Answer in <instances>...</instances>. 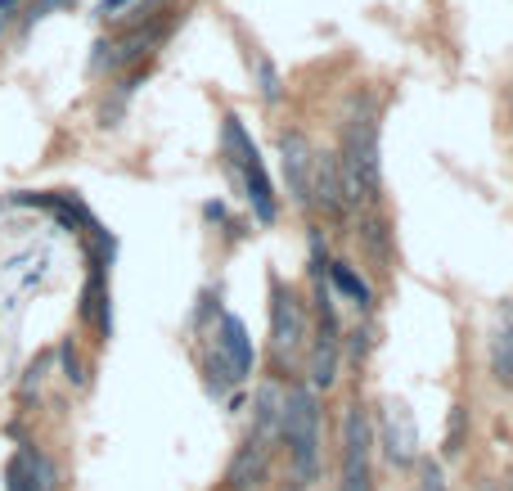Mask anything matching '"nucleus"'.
Instances as JSON below:
<instances>
[{
	"label": "nucleus",
	"mask_w": 513,
	"mask_h": 491,
	"mask_svg": "<svg viewBox=\"0 0 513 491\" xmlns=\"http://www.w3.org/2000/svg\"><path fill=\"white\" fill-rule=\"evenodd\" d=\"M333 158H338L342 208H356V203H365V199H378V185H383V176H378V118L365 109V104L351 109L347 127H342V149Z\"/></svg>",
	"instance_id": "1"
},
{
	"label": "nucleus",
	"mask_w": 513,
	"mask_h": 491,
	"mask_svg": "<svg viewBox=\"0 0 513 491\" xmlns=\"http://www.w3.org/2000/svg\"><path fill=\"white\" fill-rule=\"evenodd\" d=\"M279 442L288 446L297 482H315L320 478V388L293 383L288 388V406H284V433Z\"/></svg>",
	"instance_id": "2"
},
{
	"label": "nucleus",
	"mask_w": 513,
	"mask_h": 491,
	"mask_svg": "<svg viewBox=\"0 0 513 491\" xmlns=\"http://www.w3.org/2000/svg\"><path fill=\"white\" fill-rule=\"evenodd\" d=\"M221 140H225V163H230V176L243 185V199L252 203V217H257L261 226H270L275 212H279L275 190H270V172H266V163H261L257 145H252L248 127H243L234 113H225Z\"/></svg>",
	"instance_id": "3"
},
{
	"label": "nucleus",
	"mask_w": 513,
	"mask_h": 491,
	"mask_svg": "<svg viewBox=\"0 0 513 491\" xmlns=\"http://www.w3.org/2000/svg\"><path fill=\"white\" fill-rule=\"evenodd\" d=\"M248 374H252L248 329H243V320L234 311H221L212 338H207V379H212V388H234Z\"/></svg>",
	"instance_id": "4"
},
{
	"label": "nucleus",
	"mask_w": 513,
	"mask_h": 491,
	"mask_svg": "<svg viewBox=\"0 0 513 491\" xmlns=\"http://www.w3.org/2000/svg\"><path fill=\"white\" fill-rule=\"evenodd\" d=\"M306 302L297 298L293 284L275 280L270 284V356L279 361V370H293L297 356L306 352Z\"/></svg>",
	"instance_id": "5"
},
{
	"label": "nucleus",
	"mask_w": 513,
	"mask_h": 491,
	"mask_svg": "<svg viewBox=\"0 0 513 491\" xmlns=\"http://www.w3.org/2000/svg\"><path fill=\"white\" fill-rule=\"evenodd\" d=\"M369 415L365 406L347 410L342 424V460H338V491H374V469H369Z\"/></svg>",
	"instance_id": "6"
},
{
	"label": "nucleus",
	"mask_w": 513,
	"mask_h": 491,
	"mask_svg": "<svg viewBox=\"0 0 513 491\" xmlns=\"http://www.w3.org/2000/svg\"><path fill=\"white\" fill-rule=\"evenodd\" d=\"M279 167H284V181L293 203L311 208V172H315V149L302 131H284L279 136Z\"/></svg>",
	"instance_id": "7"
},
{
	"label": "nucleus",
	"mask_w": 513,
	"mask_h": 491,
	"mask_svg": "<svg viewBox=\"0 0 513 491\" xmlns=\"http://www.w3.org/2000/svg\"><path fill=\"white\" fill-rule=\"evenodd\" d=\"M378 424H383L387 460H392V464H410L414 460V446H419V433H414V415L405 410V401H383Z\"/></svg>",
	"instance_id": "8"
},
{
	"label": "nucleus",
	"mask_w": 513,
	"mask_h": 491,
	"mask_svg": "<svg viewBox=\"0 0 513 491\" xmlns=\"http://www.w3.org/2000/svg\"><path fill=\"white\" fill-rule=\"evenodd\" d=\"M266 478H270V446L261 442V437H248V442L239 446V455H234V464H230V478H225V487L257 491Z\"/></svg>",
	"instance_id": "9"
},
{
	"label": "nucleus",
	"mask_w": 513,
	"mask_h": 491,
	"mask_svg": "<svg viewBox=\"0 0 513 491\" xmlns=\"http://www.w3.org/2000/svg\"><path fill=\"white\" fill-rule=\"evenodd\" d=\"M284 406H288V388L279 379L261 383L257 388V428H252V437H261V442H279V433H284Z\"/></svg>",
	"instance_id": "10"
},
{
	"label": "nucleus",
	"mask_w": 513,
	"mask_h": 491,
	"mask_svg": "<svg viewBox=\"0 0 513 491\" xmlns=\"http://www.w3.org/2000/svg\"><path fill=\"white\" fill-rule=\"evenodd\" d=\"M329 280H333V289L347 293V298L356 302V307H369V284L360 280V275L351 271L347 262H329Z\"/></svg>",
	"instance_id": "11"
},
{
	"label": "nucleus",
	"mask_w": 513,
	"mask_h": 491,
	"mask_svg": "<svg viewBox=\"0 0 513 491\" xmlns=\"http://www.w3.org/2000/svg\"><path fill=\"white\" fill-rule=\"evenodd\" d=\"M491 361H495V374H500V383H513V316H509V325L500 329V338H495Z\"/></svg>",
	"instance_id": "12"
},
{
	"label": "nucleus",
	"mask_w": 513,
	"mask_h": 491,
	"mask_svg": "<svg viewBox=\"0 0 513 491\" xmlns=\"http://www.w3.org/2000/svg\"><path fill=\"white\" fill-rule=\"evenodd\" d=\"M419 491H450V482L441 478V464H423L419 469Z\"/></svg>",
	"instance_id": "13"
},
{
	"label": "nucleus",
	"mask_w": 513,
	"mask_h": 491,
	"mask_svg": "<svg viewBox=\"0 0 513 491\" xmlns=\"http://www.w3.org/2000/svg\"><path fill=\"white\" fill-rule=\"evenodd\" d=\"M126 5H131V0H104V5H99V14H104V19H117Z\"/></svg>",
	"instance_id": "14"
},
{
	"label": "nucleus",
	"mask_w": 513,
	"mask_h": 491,
	"mask_svg": "<svg viewBox=\"0 0 513 491\" xmlns=\"http://www.w3.org/2000/svg\"><path fill=\"white\" fill-rule=\"evenodd\" d=\"M14 5H18V0H0V23L9 19V10H14Z\"/></svg>",
	"instance_id": "15"
},
{
	"label": "nucleus",
	"mask_w": 513,
	"mask_h": 491,
	"mask_svg": "<svg viewBox=\"0 0 513 491\" xmlns=\"http://www.w3.org/2000/svg\"><path fill=\"white\" fill-rule=\"evenodd\" d=\"M284 491H311V482H293V487H284Z\"/></svg>",
	"instance_id": "16"
},
{
	"label": "nucleus",
	"mask_w": 513,
	"mask_h": 491,
	"mask_svg": "<svg viewBox=\"0 0 513 491\" xmlns=\"http://www.w3.org/2000/svg\"><path fill=\"white\" fill-rule=\"evenodd\" d=\"M230 491H243V487H230Z\"/></svg>",
	"instance_id": "17"
}]
</instances>
